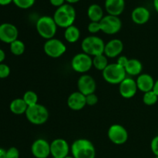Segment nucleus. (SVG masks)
<instances>
[{
  "mask_svg": "<svg viewBox=\"0 0 158 158\" xmlns=\"http://www.w3.org/2000/svg\"><path fill=\"white\" fill-rule=\"evenodd\" d=\"M52 17L58 27L66 29L73 25L77 17V12L72 5L66 3L56 9Z\"/></svg>",
  "mask_w": 158,
  "mask_h": 158,
  "instance_id": "nucleus-1",
  "label": "nucleus"
},
{
  "mask_svg": "<svg viewBox=\"0 0 158 158\" xmlns=\"http://www.w3.org/2000/svg\"><path fill=\"white\" fill-rule=\"evenodd\" d=\"M72 156L74 158H95L96 149L90 140L85 138L77 139L70 147Z\"/></svg>",
  "mask_w": 158,
  "mask_h": 158,
  "instance_id": "nucleus-2",
  "label": "nucleus"
},
{
  "mask_svg": "<svg viewBox=\"0 0 158 158\" xmlns=\"http://www.w3.org/2000/svg\"><path fill=\"white\" fill-rule=\"evenodd\" d=\"M57 25L53 17L43 15L37 19L35 28L39 35L42 38L48 40L54 38L57 31Z\"/></svg>",
  "mask_w": 158,
  "mask_h": 158,
  "instance_id": "nucleus-3",
  "label": "nucleus"
},
{
  "mask_svg": "<svg viewBox=\"0 0 158 158\" xmlns=\"http://www.w3.org/2000/svg\"><path fill=\"white\" fill-rule=\"evenodd\" d=\"M25 114L29 123L37 126L46 123L49 117L47 108L40 103L29 106Z\"/></svg>",
  "mask_w": 158,
  "mask_h": 158,
  "instance_id": "nucleus-4",
  "label": "nucleus"
},
{
  "mask_svg": "<svg viewBox=\"0 0 158 158\" xmlns=\"http://www.w3.org/2000/svg\"><path fill=\"white\" fill-rule=\"evenodd\" d=\"M81 48L83 52L94 57L104 54L105 43L100 37L90 35L83 39L81 43Z\"/></svg>",
  "mask_w": 158,
  "mask_h": 158,
  "instance_id": "nucleus-5",
  "label": "nucleus"
},
{
  "mask_svg": "<svg viewBox=\"0 0 158 158\" xmlns=\"http://www.w3.org/2000/svg\"><path fill=\"white\" fill-rule=\"evenodd\" d=\"M103 79L110 84H120L127 77L125 69L117 63H110L102 72Z\"/></svg>",
  "mask_w": 158,
  "mask_h": 158,
  "instance_id": "nucleus-6",
  "label": "nucleus"
},
{
  "mask_svg": "<svg viewBox=\"0 0 158 158\" xmlns=\"http://www.w3.org/2000/svg\"><path fill=\"white\" fill-rule=\"evenodd\" d=\"M71 67L75 72L86 73L93 67V58L84 52L77 53L71 60Z\"/></svg>",
  "mask_w": 158,
  "mask_h": 158,
  "instance_id": "nucleus-7",
  "label": "nucleus"
},
{
  "mask_svg": "<svg viewBox=\"0 0 158 158\" xmlns=\"http://www.w3.org/2000/svg\"><path fill=\"white\" fill-rule=\"evenodd\" d=\"M43 50L49 57L57 59L61 57L66 52V46L61 40L52 38L46 40L43 45Z\"/></svg>",
  "mask_w": 158,
  "mask_h": 158,
  "instance_id": "nucleus-8",
  "label": "nucleus"
},
{
  "mask_svg": "<svg viewBox=\"0 0 158 158\" xmlns=\"http://www.w3.org/2000/svg\"><path fill=\"white\" fill-rule=\"evenodd\" d=\"M101 32L107 35H114L120 31L122 21L119 16L106 15L100 22Z\"/></svg>",
  "mask_w": 158,
  "mask_h": 158,
  "instance_id": "nucleus-9",
  "label": "nucleus"
},
{
  "mask_svg": "<svg viewBox=\"0 0 158 158\" xmlns=\"http://www.w3.org/2000/svg\"><path fill=\"white\" fill-rule=\"evenodd\" d=\"M107 136L109 140L113 143L117 145H122L125 143L129 137V134L126 128L117 123L110 127L108 129Z\"/></svg>",
  "mask_w": 158,
  "mask_h": 158,
  "instance_id": "nucleus-10",
  "label": "nucleus"
},
{
  "mask_svg": "<svg viewBox=\"0 0 158 158\" xmlns=\"http://www.w3.org/2000/svg\"><path fill=\"white\" fill-rule=\"evenodd\" d=\"M70 147L66 140L57 138L50 143V153L52 157L65 158L69 156Z\"/></svg>",
  "mask_w": 158,
  "mask_h": 158,
  "instance_id": "nucleus-11",
  "label": "nucleus"
},
{
  "mask_svg": "<svg viewBox=\"0 0 158 158\" xmlns=\"http://www.w3.org/2000/svg\"><path fill=\"white\" fill-rule=\"evenodd\" d=\"M19 30L15 25L5 23L0 25V40L5 43L11 44L18 40Z\"/></svg>",
  "mask_w": 158,
  "mask_h": 158,
  "instance_id": "nucleus-12",
  "label": "nucleus"
},
{
  "mask_svg": "<svg viewBox=\"0 0 158 158\" xmlns=\"http://www.w3.org/2000/svg\"><path fill=\"white\" fill-rule=\"evenodd\" d=\"M78 91L86 96L94 94L97 89V83L93 77L88 74H83L80 76L77 81Z\"/></svg>",
  "mask_w": 158,
  "mask_h": 158,
  "instance_id": "nucleus-13",
  "label": "nucleus"
},
{
  "mask_svg": "<svg viewBox=\"0 0 158 158\" xmlns=\"http://www.w3.org/2000/svg\"><path fill=\"white\" fill-rule=\"evenodd\" d=\"M31 152L35 158H48L51 155L50 143L45 139H37L32 143Z\"/></svg>",
  "mask_w": 158,
  "mask_h": 158,
  "instance_id": "nucleus-14",
  "label": "nucleus"
},
{
  "mask_svg": "<svg viewBox=\"0 0 158 158\" xmlns=\"http://www.w3.org/2000/svg\"><path fill=\"white\" fill-rule=\"evenodd\" d=\"M137 88L136 80L131 77H126L119 84V93L123 98L131 99L137 94Z\"/></svg>",
  "mask_w": 158,
  "mask_h": 158,
  "instance_id": "nucleus-15",
  "label": "nucleus"
},
{
  "mask_svg": "<svg viewBox=\"0 0 158 158\" xmlns=\"http://www.w3.org/2000/svg\"><path fill=\"white\" fill-rule=\"evenodd\" d=\"M123 50V43L119 39H113L105 43L104 55L107 58L119 57Z\"/></svg>",
  "mask_w": 158,
  "mask_h": 158,
  "instance_id": "nucleus-16",
  "label": "nucleus"
},
{
  "mask_svg": "<svg viewBox=\"0 0 158 158\" xmlns=\"http://www.w3.org/2000/svg\"><path fill=\"white\" fill-rule=\"evenodd\" d=\"M86 105V96L79 91L72 93L67 99V106L72 110H81Z\"/></svg>",
  "mask_w": 158,
  "mask_h": 158,
  "instance_id": "nucleus-17",
  "label": "nucleus"
},
{
  "mask_svg": "<svg viewBox=\"0 0 158 158\" xmlns=\"http://www.w3.org/2000/svg\"><path fill=\"white\" fill-rule=\"evenodd\" d=\"M151 18V12L144 6H137L131 12V19L137 25H144Z\"/></svg>",
  "mask_w": 158,
  "mask_h": 158,
  "instance_id": "nucleus-18",
  "label": "nucleus"
},
{
  "mask_svg": "<svg viewBox=\"0 0 158 158\" xmlns=\"http://www.w3.org/2000/svg\"><path fill=\"white\" fill-rule=\"evenodd\" d=\"M104 8L108 15L119 16L125 9V0H105Z\"/></svg>",
  "mask_w": 158,
  "mask_h": 158,
  "instance_id": "nucleus-19",
  "label": "nucleus"
},
{
  "mask_svg": "<svg viewBox=\"0 0 158 158\" xmlns=\"http://www.w3.org/2000/svg\"><path fill=\"white\" fill-rule=\"evenodd\" d=\"M136 83H137V86L139 90L144 94V93L153 90L155 80L150 74L141 73L137 77Z\"/></svg>",
  "mask_w": 158,
  "mask_h": 158,
  "instance_id": "nucleus-20",
  "label": "nucleus"
},
{
  "mask_svg": "<svg viewBox=\"0 0 158 158\" xmlns=\"http://www.w3.org/2000/svg\"><path fill=\"white\" fill-rule=\"evenodd\" d=\"M124 69L127 74L128 75L133 76V77H135V76L138 77L139 75L141 74L142 70H143V65H142L141 62L137 59H130Z\"/></svg>",
  "mask_w": 158,
  "mask_h": 158,
  "instance_id": "nucleus-21",
  "label": "nucleus"
},
{
  "mask_svg": "<svg viewBox=\"0 0 158 158\" xmlns=\"http://www.w3.org/2000/svg\"><path fill=\"white\" fill-rule=\"evenodd\" d=\"M87 15L90 22H97L100 23L102 19L104 17L103 9L100 5L91 4L88 7Z\"/></svg>",
  "mask_w": 158,
  "mask_h": 158,
  "instance_id": "nucleus-22",
  "label": "nucleus"
},
{
  "mask_svg": "<svg viewBox=\"0 0 158 158\" xmlns=\"http://www.w3.org/2000/svg\"><path fill=\"white\" fill-rule=\"evenodd\" d=\"M28 107L29 106L23 98L15 99L11 102L10 105H9L11 112L16 115H22L23 114H26Z\"/></svg>",
  "mask_w": 158,
  "mask_h": 158,
  "instance_id": "nucleus-23",
  "label": "nucleus"
},
{
  "mask_svg": "<svg viewBox=\"0 0 158 158\" xmlns=\"http://www.w3.org/2000/svg\"><path fill=\"white\" fill-rule=\"evenodd\" d=\"M80 30L78 27L73 25L65 29L64 38L69 43H75L80 40Z\"/></svg>",
  "mask_w": 158,
  "mask_h": 158,
  "instance_id": "nucleus-24",
  "label": "nucleus"
},
{
  "mask_svg": "<svg viewBox=\"0 0 158 158\" xmlns=\"http://www.w3.org/2000/svg\"><path fill=\"white\" fill-rule=\"evenodd\" d=\"M108 65L109 63H108L107 57L104 54L93 57V67H94L97 70L103 72Z\"/></svg>",
  "mask_w": 158,
  "mask_h": 158,
  "instance_id": "nucleus-25",
  "label": "nucleus"
},
{
  "mask_svg": "<svg viewBox=\"0 0 158 158\" xmlns=\"http://www.w3.org/2000/svg\"><path fill=\"white\" fill-rule=\"evenodd\" d=\"M25 50H26V46L22 40H16L10 44V51L13 55H23Z\"/></svg>",
  "mask_w": 158,
  "mask_h": 158,
  "instance_id": "nucleus-26",
  "label": "nucleus"
},
{
  "mask_svg": "<svg viewBox=\"0 0 158 158\" xmlns=\"http://www.w3.org/2000/svg\"><path fill=\"white\" fill-rule=\"evenodd\" d=\"M23 99L26 102L28 106H33V105L38 103V95L36 93L32 90H28L23 95Z\"/></svg>",
  "mask_w": 158,
  "mask_h": 158,
  "instance_id": "nucleus-27",
  "label": "nucleus"
},
{
  "mask_svg": "<svg viewBox=\"0 0 158 158\" xmlns=\"http://www.w3.org/2000/svg\"><path fill=\"white\" fill-rule=\"evenodd\" d=\"M158 101V97L154 90L149 91L143 94V102L147 106H154Z\"/></svg>",
  "mask_w": 158,
  "mask_h": 158,
  "instance_id": "nucleus-28",
  "label": "nucleus"
},
{
  "mask_svg": "<svg viewBox=\"0 0 158 158\" xmlns=\"http://www.w3.org/2000/svg\"><path fill=\"white\" fill-rule=\"evenodd\" d=\"M35 2V0H13V3L18 8L27 9L32 7Z\"/></svg>",
  "mask_w": 158,
  "mask_h": 158,
  "instance_id": "nucleus-29",
  "label": "nucleus"
},
{
  "mask_svg": "<svg viewBox=\"0 0 158 158\" xmlns=\"http://www.w3.org/2000/svg\"><path fill=\"white\" fill-rule=\"evenodd\" d=\"M98 97H97V95L95 93L86 96V103L87 106H95V105L98 103Z\"/></svg>",
  "mask_w": 158,
  "mask_h": 158,
  "instance_id": "nucleus-30",
  "label": "nucleus"
},
{
  "mask_svg": "<svg viewBox=\"0 0 158 158\" xmlns=\"http://www.w3.org/2000/svg\"><path fill=\"white\" fill-rule=\"evenodd\" d=\"M10 68L5 63H0V79L7 78L10 74Z\"/></svg>",
  "mask_w": 158,
  "mask_h": 158,
  "instance_id": "nucleus-31",
  "label": "nucleus"
},
{
  "mask_svg": "<svg viewBox=\"0 0 158 158\" xmlns=\"http://www.w3.org/2000/svg\"><path fill=\"white\" fill-rule=\"evenodd\" d=\"M87 29L89 32H90L92 34L97 33V32L101 31L100 23H97V22H90L89 23V25H88Z\"/></svg>",
  "mask_w": 158,
  "mask_h": 158,
  "instance_id": "nucleus-32",
  "label": "nucleus"
},
{
  "mask_svg": "<svg viewBox=\"0 0 158 158\" xmlns=\"http://www.w3.org/2000/svg\"><path fill=\"white\" fill-rule=\"evenodd\" d=\"M6 158H19V151L15 147L9 148L6 151Z\"/></svg>",
  "mask_w": 158,
  "mask_h": 158,
  "instance_id": "nucleus-33",
  "label": "nucleus"
},
{
  "mask_svg": "<svg viewBox=\"0 0 158 158\" xmlns=\"http://www.w3.org/2000/svg\"><path fill=\"white\" fill-rule=\"evenodd\" d=\"M151 149L155 157H158V135L155 136L151 140Z\"/></svg>",
  "mask_w": 158,
  "mask_h": 158,
  "instance_id": "nucleus-34",
  "label": "nucleus"
},
{
  "mask_svg": "<svg viewBox=\"0 0 158 158\" xmlns=\"http://www.w3.org/2000/svg\"><path fill=\"white\" fill-rule=\"evenodd\" d=\"M128 61H129V59L127 58L125 56H120L117 59V63L119 65V66H122V67L125 68V66H127V64L128 63Z\"/></svg>",
  "mask_w": 158,
  "mask_h": 158,
  "instance_id": "nucleus-35",
  "label": "nucleus"
},
{
  "mask_svg": "<svg viewBox=\"0 0 158 158\" xmlns=\"http://www.w3.org/2000/svg\"><path fill=\"white\" fill-rule=\"evenodd\" d=\"M49 2L54 7L59 8L66 4V0H49Z\"/></svg>",
  "mask_w": 158,
  "mask_h": 158,
  "instance_id": "nucleus-36",
  "label": "nucleus"
},
{
  "mask_svg": "<svg viewBox=\"0 0 158 158\" xmlns=\"http://www.w3.org/2000/svg\"><path fill=\"white\" fill-rule=\"evenodd\" d=\"M5 59H6V53H5L4 50L0 49V63H2V62L4 61Z\"/></svg>",
  "mask_w": 158,
  "mask_h": 158,
  "instance_id": "nucleus-37",
  "label": "nucleus"
},
{
  "mask_svg": "<svg viewBox=\"0 0 158 158\" xmlns=\"http://www.w3.org/2000/svg\"><path fill=\"white\" fill-rule=\"evenodd\" d=\"M11 2H13V0H0V6H7Z\"/></svg>",
  "mask_w": 158,
  "mask_h": 158,
  "instance_id": "nucleus-38",
  "label": "nucleus"
},
{
  "mask_svg": "<svg viewBox=\"0 0 158 158\" xmlns=\"http://www.w3.org/2000/svg\"><path fill=\"white\" fill-rule=\"evenodd\" d=\"M0 158H6V151L0 148Z\"/></svg>",
  "mask_w": 158,
  "mask_h": 158,
  "instance_id": "nucleus-39",
  "label": "nucleus"
},
{
  "mask_svg": "<svg viewBox=\"0 0 158 158\" xmlns=\"http://www.w3.org/2000/svg\"><path fill=\"white\" fill-rule=\"evenodd\" d=\"M153 90H154V92L157 94V97H158V79L155 81V83H154V89H153Z\"/></svg>",
  "mask_w": 158,
  "mask_h": 158,
  "instance_id": "nucleus-40",
  "label": "nucleus"
},
{
  "mask_svg": "<svg viewBox=\"0 0 158 158\" xmlns=\"http://www.w3.org/2000/svg\"><path fill=\"white\" fill-rule=\"evenodd\" d=\"M153 4H154V9H155L156 12L158 13V0H154L153 1Z\"/></svg>",
  "mask_w": 158,
  "mask_h": 158,
  "instance_id": "nucleus-41",
  "label": "nucleus"
},
{
  "mask_svg": "<svg viewBox=\"0 0 158 158\" xmlns=\"http://www.w3.org/2000/svg\"><path fill=\"white\" fill-rule=\"evenodd\" d=\"M80 1V0H66V2L68 3V4L73 5V4H75V3L79 2Z\"/></svg>",
  "mask_w": 158,
  "mask_h": 158,
  "instance_id": "nucleus-42",
  "label": "nucleus"
},
{
  "mask_svg": "<svg viewBox=\"0 0 158 158\" xmlns=\"http://www.w3.org/2000/svg\"><path fill=\"white\" fill-rule=\"evenodd\" d=\"M65 158H74L73 156H67V157H66Z\"/></svg>",
  "mask_w": 158,
  "mask_h": 158,
  "instance_id": "nucleus-43",
  "label": "nucleus"
},
{
  "mask_svg": "<svg viewBox=\"0 0 158 158\" xmlns=\"http://www.w3.org/2000/svg\"><path fill=\"white\" fill-rule=\"evenodd\" d=\"M154 158H158V157H155Z\"/></svg>",
  "mask_w": 158,
  "mask_h": 158,
  "instance_id": "nucleus-44",
  "label": "nucleus"
},
{
  "mask_svg": "<svg viewBox=\"0 0 158 158\" xmlns=\"http://www.w3.org/2000/svg\"><path fill=\"white\" fill-rule=\"evenodd\" d=\"M52 158H55V157H52Z\"/></svg>",
  "mask_w": 158,
  "mask_h": 158,
  "instance_id": "nucleus-45",
  "label": "nucleus"
}]
</instances>
